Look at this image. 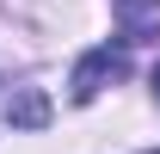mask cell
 <instances>
[{"label":"cell","instance_id":"5b68a950","mask_svg":"<svg viewBox=\"0 0 160 154\" xmlns=\"http://www.w3.org/2000/svg\"><path fill=\"white\" fill-rule=\"evenodd\" d=\"M154 154H160V148H154Z\"/></svg>","mask_w":160,"mask_h":154},{"label":"cell","instance_id":"277c9868","mask_svg":"<svg viewBox=\"0 0 160 154\" xmlns=\"http://www.w3.org/2000/svg\"><path fill=\"white\" fill-rule=\"evenodd\" d=\"M154 99H160V68H154Z\"/></svg>","mask_w":160,"mask_h":154},{"label":"cell","instance_id":"6da1fadb","mask_svg":"<svg viewBox=\"0 0 160 154\" xmlns=\"http://www.w3.org/2000/svg\"><path fill=\"white\" fill-rule=\"evenodd\" d=\"M129 74V56L123 49H92V56L74 62V80H68V93H74V105H92V99L111 86V80Z\"/></svg>","mask_w":160,"mask_h":154},{"label":"cell","instance_id":"3957f363","mask_svg":"<svg viewBox=\"0 0 160 154\" xmlns=\"http://www.w3.org/2000/svg\"><path fill=\"white\" fill-rule=\"evenodd\" d=\"M6 123H12V130H43V123H49V99H43L37 86H19L12 105H6Z\"/></svg>","mask_w":160,"mask_h":154},{"label":"cell","instance_id":"7a4b0ae2","mask_svg":"<svg viewBox=\"0 0 160 154\" xmlns=\"http://www.w3.org/2000/svg\"><path fill=\"white\" fill-rule=\"evenodd\" d=\"M123 19V43H148L160 37V0H111Z\"/></svg>","mask_w":160,"mask_h":154}]
</instances>
